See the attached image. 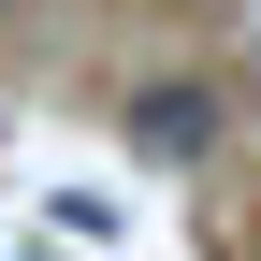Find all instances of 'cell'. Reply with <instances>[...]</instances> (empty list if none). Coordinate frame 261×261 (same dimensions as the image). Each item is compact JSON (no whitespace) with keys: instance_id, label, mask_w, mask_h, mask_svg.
I'll use <instances>...</instances> for the list:
<instances>
[{"instance_id":"cell-1","label":"cell","mask_w":261,"mask_h":261,"mask_svg":"<svg viewBox=\"0 0 261 261\" xmlns=\"http://www.w3.org/2000/svg\"><path fill=\"white\" fill-rule=\"evenodd\" d=\"M130 145H145V160H203L218 145V87H189V73L130 87Z\"/></svg>"}]
</instances>
